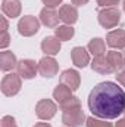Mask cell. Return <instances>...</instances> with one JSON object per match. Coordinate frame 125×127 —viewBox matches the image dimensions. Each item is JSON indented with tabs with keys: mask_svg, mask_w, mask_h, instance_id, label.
Wrapping results in <instances>:
<instances>
[{
	"mask_svg": "<svg viewBox=\"0 0 125 127\" xmlns=\"http://www.w3.org/2000/svg\"><path fill=\"white\" fill-rule=\"evenodd\" d=\"M88 108L94 117L113 120L125 112V92L113 81L99 83L88 95Z\"/></svg>",
	"mask_w": 125,
	"mask_h": 127,
	"instance_id": "obj_1",
	"label": "cell"
},
{
	"mask_svg": "<svg viewBox=\"0 0 125 127\" xmlns=\"http://www.w3.org/2000/svg\"><path fill=\"white\" fill-rule=\"evenodd\" d=\"M97 19L103 28H113L121 21V12L116 7H104L99 12Z\"/></svg>",
	"mask_w": 125,
	"mask_h": 127,
	"instance_id": "obj_2",
	"label": "cell"
},
{
	"mask_svg": "<svg viewBox=\"0 0 125 127\" xmlns=\"http://www.w3.org/2000/svg\"><path fill=\"white\" fill-rule=\"evenodd\" d=\"M21 86H22V83H21L19 74H13V72L6 74L1 80V93L4 96H9V97L15 96L19 93Z\"/></svg>",
	"mask_w": 125,
	"mask_h": 127,
	"instance_id": "obj_3",
	"label": "cell"
},
{
	"mask_svg": "<svg viewBox=\"0 0 125 127\" xmlns=\"http://www.w3.org/2000/svg\"><path fill=\"white\" fill-rule=\"evenodd\" d=\"M38 30H40V21L35 16H31V15L22 16L18 22V32L24 37H31L37 34Z\"/></svg>",
	"mask_w": 125,
	"mask_h": 127,
	"instance_id": "obj_4",
	"label": "cell"
},
{
	"mask_svg": "<svg viewBox=\"0 0 125 127\" xmlns=\"http://www.w3.org/2000/svg\"><path fill=\"white\" fill-rule=\"evenodd\" d=\"M56 111H58V106L50 99H41L35 105V115L40 120H52L56 115Z\"/></svg>",
	"mask_w": 125,
	"mask_h": 127,
	"instance_id": "obj_5",
	"label": "cell"
},
{
	"mask_svg": "<svg viewBox=\"0 0 125 127\" xmlns=\"http://www.w3.org/2000/svg\"><path fill=\"white\" fill-rule=\"evenodd\" d=\"M84 121H87V118L81 108H77L72 111H65L62 115V123L66 127H81L84 124Z\"/></svg>",
	"mask_w": 125,
	"mask_h": 127,
	"instance_id": "obj_6",
	"label": "cell"
},
{
	"mask_svg": "<svg viewBox=\"0 0 125 127\" xmlns=\"http://www.w3.org/2000/svg\"><path fill=\"white\" fill-rule=\"evenodd\" d=\"M59 71V65L56 62L55 58L52 56H44L38 61V72L43 75V77H47V78H52L58 74Z\"/></svg>",
	"mask_w": 125,
	"mask_h": 127,
	"instance_id": "obj_7",
	"label": "cell"
},
{
	"mask_svg": "<svg viewBox=\"0 0 125 127\" xmlns=\"http://www.w3.org/2000/svg\"><path fill=\"white\" fill-rule=\"evenodd\" d=\"M18 74L21 75V78L24 80H31L37 75V71H38V64H35V61L32 59H22L18 62Z\"/></svg>",
	"mask_w": 125,
	"mask_h": 127,
	"instance_id": "obj_8",
	"label": "cell"
},
{
	"mask_svg": "<svg viewBox=\"0 0 125 127\" xmlns=\"http://www.w3.org/2000/svg\"><path fill=\"white\" fill-rule=\"evenodd\" d=\"M59 19H61V16L55 7H43L40 12V21L47 28H58Z\"/></svg>",
	"mask_w": 125,
	"mask_h": 127,
	"instance_id": "obj_9",
	"label": "cell"
},
{
	"mask_svg": "<svg viewBox=\"0 0 125 127\" xmlns=\"http://www.w3.org/2000/svg\"><path fill=\"white\" fill-rule=\"evenodd\" d=\"M71 58H72V62L77 68H85L90 64L88 52L84 47H80V46H77L71 50Z\"/></svg>",
	"mask_w": 125,
	"mask_h": 127,
	"instance_id": "obj_10",
	"label": "cell"
},
{
	"mask_svg": "<svg viewBox=\"0 0 125 127\" xmlns=\"http://www.w3.org/2000/svg\"><path fill=\"white\" fill-rule=\"evenodd\" d=\"M41 50L47 55V56H55L59 53L61 50V40L55 35H49V37H44L43 41H41Z\"/></svg>",
	"mask_w": 125,
	"mask_h": 127,
	"instance_id": "obj_11",
	"label": "cell"
},
{
	"mask_svg": "<svg viewBox=\"0 0 125 127\" xmlns=\"http://www.w3.org/2000/svg\"><path fill=\"white\" fill-rule=\"evenodd\" d=\"M61 83L66 84L68 87H71L72 90H78L80 84H81V77L80 72L75 69H65L61 74Z\"/></svg>",
	"mask_w": 125,
	"mask_h": 127,
	"instance_id": "obj_12",
	"label": "cell"
},
{
	"mask_svg": "<svg viewBox=\"0 0 125 127\" xmlns=\"http://www.w3.org/2000/svg\"><path fill=\"white\" fill-rule=\"evenodd\" d=\"M106 43L112 49H125V30H113L107 32Z\"/></svg>",
	"mask_w": 125,
	"mask_h": 127,
	"instance_id": "obj_13",
	"label": "cell"
},
{
	"mask_svg": "<svg viewBox=\"0 0 125 127\" xmlns=\"http://www.w3.org/2000/svg\"><path fill=\"white\" fill-rule=\"evenodd\" d=\"M59 16L66 25H72L78 21V10L72 4H62L59 9Z\"/></svg>",
	"mask_w": 125,
	"mask_h": 127,
	"instance_id": "obj_14",
	"label": "cell"
},
{
	"mask_svg": "<svg viewBox=\"0 0 125 127\" xmlns=\"http://www.w3.org/2000/svg\"><path fill=\"white\" fill-rule=\"evenodd\" d=\"M21 0H3L1 1V10L4 13V16L7 18H18L21 15Z\"/></svg>",
	"mask_w": 125,
	"mask_h": 127,
	"instance_id": "obj_15",
	"label": "cell"
},
{
	"mask_svg": "<svg viewBox=\"0 0 125 127\" xmlns=\"http://www.w3.org/2000/svg\"><path fill=\"white\" fill-rule=\"evenodd\" d=\"M91 68H93V71L99 72V74H112V72H115L113 66L110 65V62L107 61V58L104 55L94 56V59L91 61Z\"/></svg>",
	"mask_w": 125,
	"mask_h": 127,
	"instance_id": "obj_16",
	"label": "cell"
},
{
	"mask_svg": "<svg viewBox=\"0 0 125 127\" xmlns=\"http://www.w3.org/2000/svg\"><path fill=\"white\" fill-rule=\"evenodd\" d=\"M16 66H18V61H16V56L12 52L3 50L0 53V69L1 71H12Z\"/></svg>",
	"mask_w": 125,
	"mask_h": 127,
	"instance_id": "obj_17",
	"label": "cell"
},
{
	"mask_svg": "<svg viewBox=\"0 0 125 127\" xmlns=\"http://www.w3.org/2000/svg\"><path fill=\"white\" fill-rule=\"evenodd\" d=\"M72 97V89L71 87H68L66 84H58L56 87H55V90H53V99L61 105L63 102H66V100H69Z\"/></svg>",
	"mask_w": 125,
	"mask_h": 127,
	"instance_id": "obj_18",
	"label": "cell"
},
{
	"mask_svg": "<svg viewBox=\"0 0 125 127\" xmlns=\"http://www.w3.org/2000/svg\"><path fill=\"white\" fill-rule=\"evenodd\" d=\"M106 58H107V61L110 62V65L113 66V69H115L116 72H118L119 69H122V68L125 66L124 55H122L121 52H116V50H110V52H107Z\"/></svg>",
	"mask_w": 125,
	"mask_h": 127,
	"instance_id": "obj_19",
	"label": "cell"
},
{
	"mask_svg": "<svg viewBox=\"0 0 125 127\" xmlns=\"http://www.w3.org/2000/svg\"><path fill=\"white\" fill-rule=\"evenodd\" d=\"M87 49H88V52H90L93 56H102V55H104V52H106V44H104V41H103L102 38L96 37L93 40H90Z\"/></svg>",
	"mask_w": 125,
	"mask_h": 127,
	"instance_id": "obj_20",
	"label": "cell"
},
{
	"mask_svg": "<svg viewBox=\"0 0 125 127\" xmlns=\"http://www.w3.org/2000/svg\"><path fill=\"white\" fill-rule=\"evenodd\" d=\"M74 34H75V30H74L71 25H59V27L55 30V35H56L59 40H62V41L71 40V38L74 37Z\"/></svg>",
	"mask_w": 125,
	"mask_h": 127,
	"instance_id": "obj_21",
	"label": "cell"
},
{
	"mask_svg": "<svg viewBox=\"0 0 125 127\" xmlns=\"http://www.w3.org/2000/svg\"><path fill=\"white\" fill-rule=\"evenodd\" d=\"M59 106H61V109H62L63 112H65V111H72V109L81 108V100H80V97H77V96H72L69 100H66V102L61 103Z\"/></svg>",
	"mask_w": 125,
	"mask_h": 127,
	"instance_id": "obj_22",
	"label": "cell"
},
{
	"mask_svg": "<svg viewBox=\"0 0 125 127\" xmlns=\"http://www.w3.org/2000/svg\"><path fill=\"white\" fill-rule=\"evenodd\" d=\"M87 127H113L110 123L107 121H102V120H97L94 117H88L87 118V123H85Z\"/></svg>",
	"mask_w": 125,
	"mask_h": 127,
	"instance_id": "obj_23",
	"label": "cell"
},
{
	"mask_svg": "<svg viewBox=\"0 0 125 127\" xmlns=\"http://www.w3.org/2000/svg\"><path fill=\"white\" fill-rule=\"evenodd\" d=\"M0 127H18V126H16V121H15V118L12 115H4L1 118Z\"/></svg>",
	"mask_w": 125,
	"mask_h": 127,
	"instance_id": "obj_24",
	"label": "cell"
},
{
	"mask_svg": "<svg viewBox=\"0 0 125 127\" xmlns=\"http://www.w3.org/2000/svg\"><path fill=\"white\" fill-rule=\"evenodd\" d=\"M97 4L100 7H116V4H119V0H97Z\"/></svg>",
	"mask_w": 125,
	"mask_h": 127,
	"instance_id": "obj_25",
	"label": "cell"
},
{
	"mask_svg": "<svg viewBox=\"0 0 125 127\" xmlns=\"http://www.w3.org/2000/svg\"><path fill=\"white\" fill-rule=\"evenodd\" d=\"M10 43V35L7 34V31H3L0 35V49H6Z\"/></svg>",
	"mask_w": 125,
	"mask_h": 127,
	"instance_id": "obj_26",
	"label": "cell"
},
{
	"mask_svg": "<svg viewBox=\"0 0 125 127\" xmlns=\"http://www.w3.org/2000/svg\"><path fill=\"white\" fill-rule=\"evenodd\" d=\"M41 1L46 4V7H56L62 3V0H41Z\"/></svg>",
	"mask_w": 125,
	"mask_h": 127,
	"instance_id": "obj_27",
	"label": "cell"
},
{
	"mask_svg": "<svg viewBox=\"0 0 125 127\" xmlns=\"http://www.w3.org/2000/svg\"><path fill=\"white\" fill-rule=\"evenodd\" d=\"M116 80H118L119 84H122L125 87V68H122L119 72H116Z\"/></svg>",
	"mask_w": 125,
	"mask_h": 127,
	"instance_id": "obj_28",
	"label": "cell"
},
{
	"mask_svg": "<svg viewBox=\"0 0 125 127\" xmlns=\"http://www.w3.org/2000/svg\"><path fill=\"white\" fill-rule=\"evenodd\" d=\"M0 21H1V32L3 31H7V21H6V16H1L0 18Z\"/></svg>",
	"mask_w": 125,
	"mask_h": 127,
	"instance_id": "obj_29",
	"label": "cell"
},
{
	"mask_svg": "<svg viewBox=\"0 0 125 127\" xmlns=\"http://www.w3.org/2000/svg\"><path fill=\"white\" fill-rule=\"evenodd\" d=\"M71 1H72L74 6H84V4L88 3V0H71Z\"/></svg>",
	"mask_w": 125,
	"mask_h": 127,
	"instance_id": "obj_30",
	"label": "cell"
},
{
	"mask_svg": "<svg viewBox=\"0 0 125 127\" xmlns=\"http://www.w3.org/2000/svg\"><path fill=\"white\" fill-rule=\"evenodd\" d=\"M115 127H125V118H121V120L115 124Z\"/></svg>",
	"mask_w": 125,
	"mask_h": 127,
	"instance_id": "obj_31",
	"label": "cell"
},
{
	"mask_svg": "<svg viewBox=\"0 0 125 127\" xmlns=\"http://www.w3.org/2000/svg\"><path fill=\"white\" fill-rule=\"evenodd\" d=\"M34 127H52L49 123H37Z\"/></svg>",
	"mask_w": 125,
	"mask_h": 127,
	"instance_id": "obj_32",
	"label": "cell"
},
{
	"mask_svg": "<svg viewBox=\"0 0 125 127\" xmlns=\"http://www.w3.org/2000/svg\"><path fill=\"white\" fill-rule=\"evenodd\" d=\"M122 9H124V12H125V0L122 1Z\"/></svg>",
	"mask_w": 125,
	"mask_h": 127,
	"instance_id": "obj_33",
	"label": "cell"
},
{
	"mask_svg": "<svg viewBox=\"0 0 125 127\" xmlns=\"http://www.w3.org/2000/svg\"><path fill=\"white\" fill-rule=\"evenodd\" d=\"M124 59H125V53H124Z\"/></svg>",
	"mask_w": 125,
	"mask_h": 127,
	"instance_id": "obj_34",
	"label": "cell"
}]
</instances>
